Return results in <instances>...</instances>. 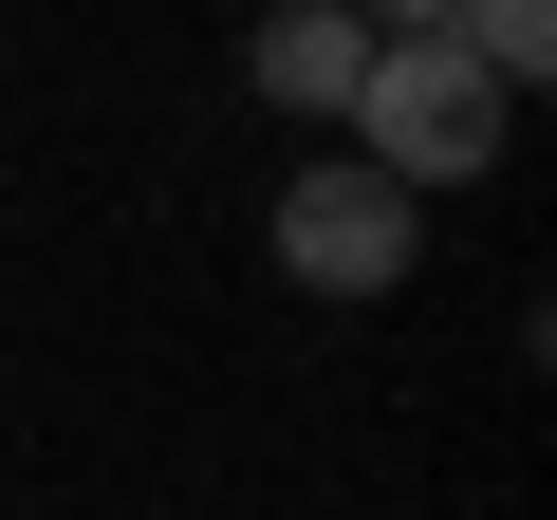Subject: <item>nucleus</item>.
<instances>
[{"instance_id":"1","label":"nucleus","mask_w":557,"mask_h":520,"mask_svg":"<svg viewBox=\"0 0 557 520\" xmlns=\"http://www.w3.org/2000/svg\"><path fill=\"white\" fill-rule=\"evenodd\" d=\"M502 131H520V94H502L465 38H372V75H354V112H335V149H354V168H391L409 205L483 186V168H502Z\"/></svg>"},{"instance_id":"2","label":"nucleus","mask_w":557,"mask_h":520,"mask_svg":"<svg viewBox=\"0 0 557 520\" xmlns=\"http://www.w3.org/2000/svg\"><path fill=\"white\" fill-rule=\"evenodd\" d=\"M260 260H278V280H298V298H409V260H428V205L391 186V168H354V149H298V168H278V205H260Z\"/></svg>"},{"instance_id":"3","label":"nucleus","mask_w":557,"mask_h":520,"mask_svg":"<svg viewBox=\"0 0 557 520\" xmlns=\"http://www.w3.org/2000/svg\"><path fill=\"white\" fill-rule=\"evenodd\" d=\"M354 75H372V20H354V0H260V20H242V94L278 131H335Z\"/></svg>"},{"instance_id":"4","label":"nucleus","mask_w":557,"mask_h":520,"mask_svg":"<svg viewBox=\"0 0 557 520\" xmlns=\"http://www.w3.org/2000/svg\"><path fill=\"white\" fill-rule=\"evenodd\" d=\"M446 38H465L502 94H539V75H557V0H446Z\"/></svg>"},{"instance_id":"5","label":"nucleus","mask_w":557,"mask_h":520,"mask_svg":"<svg viewBox=\"0 0 557 520\" xmlns=\"http://www.w3.org/2000/svg\"><path fill=\"white\" fill-rule=\"evenodd\" d=\"M354 20H372V38H446V0H354Z\"/></svg>"}]
</instances>
